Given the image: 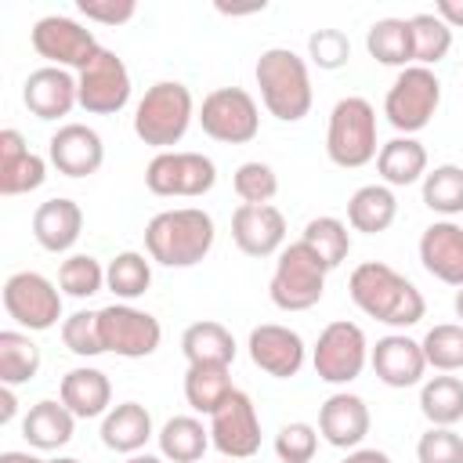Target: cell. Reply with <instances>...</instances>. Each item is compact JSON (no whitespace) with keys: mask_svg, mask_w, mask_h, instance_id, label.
<instances>
[{"mask_svg":"<svg viewBox=\"0 0 463 463\" xmlns=\"http://www.w3.org/2000/svg\"><path fill=\"white\" fill-rule=\"evenodd\" d=\"M40 373V347L29 340V333L4 329L0 333V383L18 387L29 383Z\"/></svg>","mask_w":463,"mask_h":463,"instance_id":"35","label":"cell"},{"mask_svg":"<svg viewBox=\"0 0 463 463\" xmlns=\"http://www.w3.org/2000/svg\"><path fill=\"white\" fill-rule=\"evenodd\" d=\"M4 311L29 333L54 329L61 318V293L58 286L40 271H14L4 282Z\"/></svg>","mask_w":463,"mask_h":463,"instance_id":"11","label":"cell"},{"mask_svg":"<svg viewBox=\"0 0 463 463\" xmlns=\"http://www.w3.org/2000/svg\"><path fill=\"white\" fill-rule=\"evenodd\" d=\"M156 438L163 459L170 463H195L210 449V427H203L195 416H170Z\"/></svg>","mask_w":463,"mask_h":463,"instance_id":"33","label":"cell"},{"mask_svg":"<svg viewBox=\"0 0 463 463\" xmlns=\"http://www.w3.org/2000/svg\"><path fill=\"white\" fill-rule=\"evenodd\" d=\"M398 217V199L387 184H362L347 199V224L365 235H380L394 224Z\"/></svg>","mask_w":463,"mask_h":463,"instance_id":"30","label":"cell"},{"mask_svg":"<svg viewBox=\"0 0 463 463\" xmlns=\"http://www.w3.org/2000/svg\"><path fill=\"white\" fill-rule=\"evenodd\" d=\"M123 463H166L163 456H152V452H134V456H127Z\"/></svg>","mask_w":463,"mask_h":463,"instance_id":"52","label":"cell"},{"mask_svg":"<svg viewBox=\"0 0 463 463\" xmlns=\"http://www.w3.org/2000/svg\"><path fill=\"white\" fill-rule=\"evenodd\" d=\"M232 239L246 257H275L286 242V217L271 203H242L232 213Z\"/></svg>","mask_w":463,"mask_h":463,"instance_id":"19","label":"cell"},{"mask_svg":"<svg viewBox=\"0 0 463 463\" xmlns=\"http://www.w3.org/2000/svg\"><path fill=\"white\" fill-rule=\"evenodd\" d=\"M232 188H235V195H239L242 203L260 206V203H271V199H275V192H279V177H275V170H271L268 163L250 159V163H242V166L235 170Z\"/></svg>","mask_w":463,"mask_h":463,"instance_id":"42","label":"cell"},{"mask_svg":"<svg viewBox=\"0 0 463 463\" xmlns=\"http://www.w3.org/2000/svg\"><path fill=\"white\" fill-rule=\"evenodd\" d=\"M76 83H80V109H87L90 116H116L130 101V69L109 47L94 54V61L76 76Z\"/></svg>","mask_w":463,"mask_h":463,"instance_id":"14","label":"cell"},{"mask_svg":"<svg viewBox=\"0 0 463 463\" xmlns=\"http://www.w3.org/2000/svg\"><path fill=\"white\" fill-rule=\"evenodd\" d=\"M420 347H423V358L430 369H438V373L463 369V326L459 322H441V326L427 329Z\"/></svg>","mask_w":463,"mask_h":463,"instance_id":"40","label":"cell"},{"mask_svg":"<svg viewBox=\"0 0 463 463\" xmlns=\"http://www.w3.org/2000/svg\"><path fill=\"white\" fill-rule=\"evenodd\" d=\"M420 264L445 286H463V228L456 221H434L420 235Z\"/></svg>","mask_w":463,"mask_h":463,"instance_id":"22","label":"cell"},{"mask_svg":"<svg viewBox=\"0 0 463 463\" xmlns=\"http://www.w3.org/2000/svg\"><path fill=\"white\" fill-rule=\"evenodd\" d=\"M83 232V210L76 199H65V195H54L47 203H40L33 210V239L40 242V250L47 253H65L76 246Z\"/></svg>","mask_w":463,"mask_h":463,"instance_id":"24","label":"cell"},{"mask_svg":"<svg viewBox=\"0 0 463 463\" xmlns=\"http://www.w3.org/2000/svg\"><path fill=\"white\" fill-rule=\"evenodd\" d=\"M380 152L376 141V109L365 98H340L329 112L326 127V156L340 170H358L373 163Z\"/></svg>","mask_w":463,"mask_h":463,"instance_id":"6","label":"cell"},{"mask_svg":"<svg viewBox=\"0 0 463 463\" xmlns=\"http://www.w3.org/2000/svg\"><path fill=\"white\" fill-rule=\"evenodd\" d=\"M434 14L449 25V29H463V0H438Z\"/></svg>","mask_w":463,"mask_h":463,"instance_id":"48","label":"cell"},{"mask_svg":"<svg viewBox=\"0 0 463 463\" xmlns=\"http://www.w3.org/2000/svg\"><path fill=\"white\" fill-rule=\"evenodd\" d=\"M18 412V398H14V387L0 383V423H11Z\"/></svg>","mask_w":463,"mask_h":463,"instance_id":"50","label":"cell"},{"mask_svg":"<svg viewBox=\"0 0 463 463\" xmlns=\"http://www.w3.org/2000/svg\"><path fill=\"white\" fill-rule=\"evenodd\" d=\"M210 445L228 459H250L260 449V416L246 391H232L210 416Z\"/></svg>","mask_w":463,"mask_h":463,"instance_id":"15","label":"cell"},{"mask_svg":"<svg viewBox=\"0 0 463 463\" xmlns=\"http://www.w3.org/2000/svg\"><path fill=\"white\" fill-rule=\"evenodd\" d=\"M58 402L76 416V420H94L105 416L112 405V383L101 369L94 365H76L61 376L58 383Z\"/></svg>","mask_w":463,"mask_h":463,"instance_id":"25","label":"cell"},{"mask_svg":"<svg viewBox=\"0 0 463 463\" xmlns=\"http://www.w3.org/2000/svg\"><path fill=\"white\" fill-rule=\"evenodd\" d=\"M412 29V65H438L449 51H452V29L434 14V11H420L409 18Z\"/></svg>","mask_w":463,"mask_h":463,"instance_id":"37","label":"cell"},{"mask_svg":"<svg viewBox=\"0 0 463 463\" xmlns=\"http://www.w3.org/2000/svg\"><path fill=\"white\" fill-rule=\"evenodd\" d=\"M145 184L163 199H199L217 184V166L203 152H156L145 166Z\"/></svg>","mask_w":463,"mask_h":463,"instance_id":"9","label":"cell"},{"mask_svg":"<svg viewBox=\"0 0 463 463\" xmlns=\"http://www.w3.org/2000/svg\"><path fill=\"white\" fill-rule=\"evenodd\" d=\"M452 307H456V318H459V326H463V286L456 289V297H452Z\"/></svg>","mask_w":463,"mask_h":463,"instance_id":"53","label":"cell"},{"mask_svg":"<svg viewBox=\"0 0 463 463\" xmlns=\"http://www.w3.org/2000/svg\"><path fill=\"white\" fill-rule=\"evenodd\" d=\"M300 239L329 264V271L340 268L347 260V253H351V232H347V224L340 217H311L304 224V235Z\"/></svg>","mask_w":463,"mask_h":463,"instance_id":"39","label":"cell"},{"mask_svg":"<svg viewBox=\"0 0 463 463\" xmlns=\"http://www.w3.org/2000/svg\"><path fill=\"white\" fill-rule=\"evenodd\" d=\"M22 101L36 119H61L80 105V83L69 69L40 65L22 83Z\"/></svg>","mask_w":463,"mask_h":463,"instance_id":"18","label":"cell"},{"mask_svg":"<svg viewBox=\"0 0 463 463\" xmlns=\"http://www.w3.org/2000/svg\"><path fill=\"white\" fill-rule=\"evenodd\" d=\"M101 326V347L119 358H148L156 354L163 340V326L156 315L134 307V304H109L98 311Z\"/></svg>","mask_w":463,"mask_h":463,"instance_id":"13","label":"cell"},{"mask_svg":"<svg viewBox=\"0 0 463 463\" xmlns=\"http://www.w3.org/2000/svg\"><path fill=\"white\" fill-rule=\"evenodd\" d=\"M105 286H109L123 304H130V300H137V297L148 293V286H152V264L145 260V253L123 250V253H116V257L109 260V268H105Z\"/></svg>","mask_w":463,"mask_h":463,"instance_id":"36","label":"cell"},{"mask_svg":"<svg viewBox=\"0 0 463 463\" xmlns=\"http://www.w3.org/2000/svg\"><path fill=\"white\" fill-rule=\"evenodd\" d=\"M72 430H76V416L61 402H54V398L36 402L25 412V420H22V438L33 449H40V452H54V449L69 445L72 441Z\"/></svg>","mask_w":463,"mask_h":463,"instance_id":"27","label":"cell"},{"mask_svg":"<svg viewBox=\"0 0 463 463\" xmlns=\"http://www.w3.org/2000/svg\"><path fill=\"white\" fill-rule=\"evenodd\" d=\"M152 438V412L141 402H119L101 420V445L123 456H134Z\"/></svg>","mask_w":463,"mask_h":463,"instance_id":"26","label":"cell"},{"mask_svg":"<svg viewBox=\"0 0 463 463\" xmlns=\"http://www.w3.org/2000/svg\"><path fill=\"white\" fill-rule=\"evenodd\" d=\"M307 54H311V61H315L318 69L336 72V69H344L347 58H351V40H347V33H340V29H318V33L307 36Z\"/></svg>","mask_w":463,"mask_h":463,"instance_id":"46","label":"cell"},{"mask_svg":"<svg viewBox=\"0 0 463 463\" xmlns=\"http://www.w3.org/2000/svg\"><path fill=\"white\" fill-rule=\"evenodd\" d=\"M232 391L235 387H232L228 365H188V373H184V402L195 412L213 416Z\"/></svg>","mask_w":463,"mask_h":463,"instance_id":"34","label":"cell"},{"mask_svg":"<svg viewBox=\"0 0 463 463\" xmlns=\"http://www.w3.org/2000/svg\"><path fill=\"white\" fill-rule=\"evenodd\" d=\"M105 286V268L98 264V257L90 253H69L58 268V289L83 300V297H94L98 289Z\"/></svg>","mask_w":463,"mask_h":463,"instance_id":"41","label":"cell"},{"mask_svg":"<svg viewBox=\"0 0 463 463\" xmlns=\"http://www.w3.org/2000/svg\"><path fill=\"white\" fill-rule=\"evenodd\" d=\"M47 463H80L76 456H54V459H47Z\"/></svg>","mask_w":463,"mask_h":463,"instance_id":"54","label":"cell"},{"mask_svg":"<svg viewBox=\"0 0 463 463\" xmlns=\"http://www.w3.org/2000/svg\"><path fill=\"white\" fill-rule=\"evenodd\" d=\"M347 293L362 315H369L391 329H409L427 315L423 293L383 260L358 264L347 279Z\"/></svg>","mask_w":463,"mask_h":463,"instance_id":"1","label":"cell"},{"mask_svg":"<svg viewBox=\"0 0 463 463\" xmlns=\"http://www.w3.org/2000/svg\"><path fill=\"white\" fill-rule=\"evenodd\" d=\"M420 412L430 427H456L463 420V380L452 373L430 376L420 383Z\"/></svg>","mask_w":463,"mask_h":463,"instance_id":"31","label":"cell"},{"mask_svg":"<svg viewBox=\"0 0 463 463\" xmlns=\"http://www.w3.org/2000/svg\"><path fill=\"white\" fill-rule=\"evenodd\" d=\"M365 362H369V340H365L362 326H354L347 318L329 322L318 333L315 351H311V365H315L318 380H326V383H351V380H358Z\"/></svg>","mask_w":463,"mask_h":463,"instance_id":"10","label":"cell"},{"mask_svg":"<svg viewBox=\"0 0 463 463\" xmlns=\"http://www.w3.org/2000/svg\"><path fill=\"white\" fill-rule=\"evenodd\" d=\"M253 80L260 87V101L264 109L282 119V123H300L311 112L315 90H311V72L307 61L289 51V47H268L257 65H253Z\"/></svg>","mask_w":463,"mask_h":463,"instance_id":"3","label":"cell"},{"mask_svg":"<svg viewBox=\"0 0 463 463\" xmlns=\"http://www.w3.org/2000/svg\"><path fill=\"white\" fill-rule=\"evenodd\" d=\"M438 105H441V80L434 76V69L409 65L394 76L383 98V116L402 137H412L434 119Z\"/></svg>","mask_w":463,"mask_h":463,"instance_id":"7","label":"cell"},{"mask_svg":"<svg viewBox=\"0 0 463 463\" xmlns=\"http://www.w3.org/2000/svg\"><path fill=\"white\" fill-rule=\"evenodd\" d=\"M416 459L420 463H463V434L452 427H430L416 441Z\"/></svg>","mask_w":463,"mask_h":463,"instance_id":"45","label":"cell"},{"mask_svg":"<svg viewBox=\"0 0 463 463\" xmlns=\"http://www.w3.org/2000/svg\"><path fill=\"white\" fill-rule=\"evenodd\" d=\"M195 116L199 112L192 90L177 80H159L145 90V98L134 109V134L156 152H174V145L188 134Z\"/></svg>","mask_w":463,"mask_h":463,"instance_id":"4","label":"cell"},{"mask_svg":"<svg viewBox=\"0 0 463 463\" xmlns=\"http://www.w3.org/2000/svg\"><path fill=\"white\" fill-rule=\"evenodd\" d=\"M47 156H51V166L65 177H90L101 170L105 163V145H101V134L87 123H61L51 141H47Z\"/></svg>","mask_w":463,"mask_h":463,"instance_id":"17","label":"cell"},{"mask_svg":"<svg viewBox=\"0 0 463 463\" xmlns=\"http://www.w3.org/2000/svg\"><path fill=\"white\" fill-rule=\"evenodd\" d=\"M47 181V163L29 152L25 137L7 127L0 130V195H25Z\"/></svg>","mask_w":463,"mask_h":463,"instance_id":"23","label":"cell"},{"mask_svg":"<svg viewBox=\"0 0 463 463\" xmlns=\"http://www.w3.org/2000/svg\"><path fill=\"white\" fill-rule=\"evenodd\" d=\"M61 344H65L72 354H80V358L105 354L98 311H72L69 318H61Z\"/></svg>","mask_w":463,"mask_h":463,"instance_id":"43","label":"cell"},{"mask_svg":"<svg viewBox=\"0 0 463 463\" xmlns=\"http://www.w3.org/2000/svg\"><path fill=\"white\" fill-rule=\"evenodd\" d=\"M340 463H391V456L383 449H351Z\"/></svg>","mask_w":463,"mask_h":463,"instance_id":"49","label":"cell"},{"mask_svg":"<svg viewBox=\"0 0 463 463\" xmlns=\"http://www.w3.org/2000/svg\"><path fill=\"white\" fill-rule=\"evenodd\" d=\"M423 206L441 213V217L463 213V166L441 163V166L427 170V177H423Z\"/></svg>","mask_w":463,"mask_h":463,"instance_id":"38","label":"cell"},{"mask_svg":"<svg viewBox=\"0 0 463 463\" xmlns=\"http://www.w3.org/2000/svg\"><path fill=\"white\" fill-rule=\"evenodd\" d=\"M369 427H373V416H369L365 398H358V394L336 391L318 409V434L333 449H358L365 441Z\"/></svg>","mask_w":463,"mask_h":463,"instance_id":"21","label":"cell"},{"mask_svg":"<svg viewBox=\"0 0 463 463\" xmlns=\"http://www.w3.org/2000/svg\"><path fill=\"white\" fill-rule=\"evenodd\" d=\"M369 362H373L376 380L387 383V387H394V391H405V387L423 383V373H427V358H423L420 340H412L405 333L380 336L376 347L369 351Z\"/></svg>","mask_w":463,"mask_h":463,"instance_id":"20","label":"cell"},{"mask_svg":"<svg viewBox=\"0 0 463 463\" xmlns=\"http://www.w3.org/2000/svg\"><path fill=\"white\" fill-rule=\"evenodd\" d=\"M376 170L387 188H405L427 177V148L416 137H391L376 152Z\"/></svg>","mask_w":463,"mask_h":463,"instance_id":"28","label":"cell"},{"mask_svg":"<svg viewBox=\"0 0 463 463\" xmlns=\"http://www.w3.org/2000/svg\"><path fill=\"white\" fill-rule=\"evenodd\" d=\"M181 354L188 365H232L235 362V336L221 322L203 318L181 333Z\"/></svg>","mask_w":463,"mask_h":463,"instance_id":"29","label":"cell"},{"mask_svg":"<svg viewBox=\"0 0 463 463\" xmlns=\"http://www.w3.org/2000/svg\"><path fill=\"white\" fill-rule=\"evenodd\" d=\"M199 127L206 137L221 145H246L260 130V109L250 90L242 87H217L199 105Z\"/></svg>","mask_w":463,"mask_h":463,"instance_id":"8","label":"cell"},{"mask_svg":"<svg viewBox=\"0 0 463 463\" xmlns=\"http://www.w3.org/2000/svg\"><path fill=\"white\" fill-rule=\"evenodd\" d=\"M318 452V430L304 420H293V423H282L279 434H275V456L282 463H311Z\"/></svg>","mask_w":463,"mask_h":463,"instance_id":"44","label":"cell"},{"mask_svg":"<svg viewBox=\"0 0 463 463\" xmlns=\"http://www.w3.org/2000/svg\"><path fill=\"white\" fill-rule=\"evenodd\" d=\"M326 275H329V264L304 239H297V242L282 246L271 282H268V297L279 311H307L322 300Z\"/></svg>","mask_w":463,"mask_h":463,"instance_id":"5","label":"cell"},{"mask_svg":"<svg viewBox=\"0 0 463 463\" xmlns=\"http://www.w3.org/2000/svg\"><path fill=\"white\" fill-rule=\"evenodd\" d=\"M246 347H250V362H253L260 373L275 376V380L297 376V373L304 369V358H307V347H304L300 333L289 329V326H279V322L253 326Z\"/></svg>","mask_w":463,"mask_h":463,"instance_id":"16","label":"cell"},{"mask_svg":"<svg viewBox=\"0 0 463 463\" xmlns=\"http://www.w3.org/2000/svg\"><path fill=\"white\" fill-rule=\"evenodd\" d=\"M365 51L380 65L409 69L412 65V29L409 18H376L365 33Z\"/></svg>","mask_w":463,"mask_h":463,"instance_id":"32","label":"cell"},{"mask_svg":"<svg viewBox=\"0 0 463 463\" xmlns=\"http://www.w3.org/2000/svg\"><path fill=\"white\" fill-rule=\"evenodd\" d=\"M0 463H47V459H40V456H33V452L7 449V452H0Z\"/></svg>","mask_w":463,"mask_h":463,"instance_id":"51","label":"cell"},{"mask_svg":"<svg viewBox=\"0 0 463 463\" xmlns=\"http://www.w3.org/2000/svg\"><path fill=\"white\" fill-rule=\"evenodd\" d=\"M213 217L199 206L163 210L145 224V250L163 268H192L213 250Z\"/></svg>","mask_w":463,"mask_h":463,"instance_id":"2","label":"cell"},{"mask_svg":"<svg viewBox=\"0 0 463 463\" xmlns=\"http://www.w3.org/2000/svg\"><path fill=\"white\" fill-rule=\"evenodd\" d=\"M29 40H33V51L40 58H47V65L76 69V72H83L94 61V54L101 51L98 36L90 29H83L69 14H47V18H40L33 25Z\"/></svg>","mask_w":463,"mask_h":463,"instance_id":"12","label":"cell"},{"mask_svg":"<svg viewBox=\"0 0 463 463\" xmlns=\"http://www.w3.org/2000/svg\"><path fill=\"white\" fill-rule=\"evenodd\" d=\"M76 11L87 22H101V25H123L137 14L134 0H76Z\"/></svg>","mask_w":463,"mask_h":463,"instance_id":"47","label":"cell"}]
</instances>
